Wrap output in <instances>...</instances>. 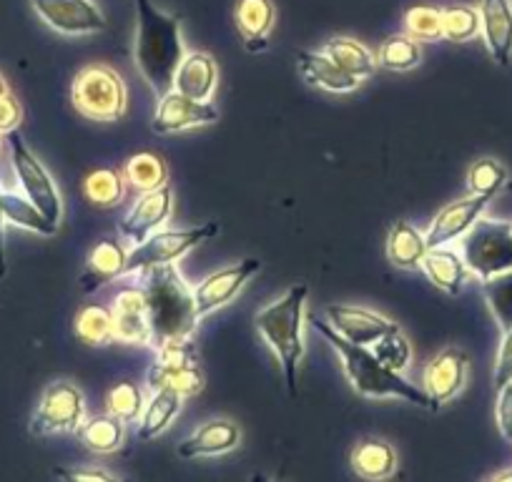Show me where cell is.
I'll return each instance as SVG.
<instances>
[{
    "instance_id": "obj_32",
    "label": "cell",
    "mask_w": 512,
    "mask_h": 482,
    "mask_svg": "<svg viewBox=\"0 0 512 482\" xmlns=\"http://www.w3.org/2000/svg\"><path fill=\"white\" fill-rule=\"evenodd\" d=\"M126 194V176L118 169H96L83 181V196L98 209L116 206Z\"/></svg>"
},
{
    "instance_id": "obj_51",
    "label": "cell",
    "mask_w": 512,
    "mask_h": 482,
    "mask_svg": "<svg viewBox=\"0 0 512 482\" xmlns=\"http://www.w3.org/2000/svg\"><path fill=\"white\" fill-rule=\"evenodd\" d=\"M510 385H512V382H510Z\"/></svg>"
},
{
    "instance_id": "obj_11",
    "label": "cell",
    "mask_w": 512,
    "mask_h": 482,
    "mask_svg": "<svg viewBox=\"0 0 512 482\" xmlns=\"http://www.w3.org/2000/svg\"><path fill=\"white\" fill-rule=\"evenodd\" d=\"M216 118H219V111L214 103H201L179 91H169L159 98L151 129L156 134H179L196 126L214 124Z\"/></svg>"
},
{
    "instance_id": "obj_7",
    "label": "cell",
    "mask_w": 512,
    "mask_h": 482,
    "mask_svg": "<svg viewBox=\"0 0 512 482\" xmlns=\"http://www.w3.org/2000/svg\"><path fill=\"white\" fill-rule=\"evenodd\" d=\"M221 231L216 221H204V224L189 226V229H171V231H156L149 239L136 244L126 257V269L123 274L146 272L151 267H161V264H174L181 257L199 247L201 241L214 239Z\"/></svg>"
},
{
    "instance_id": "obj_10",
    "label": "cell",
    "mask_w": 512,
    "mask_h": 482,
    "mask_svg": "<svg viewBox=\"0 0 512 482\" xmlns=\"http://www.w3.org/2000/svg\"><path fill=\"white\" fill-rule=\"evenodd\" d=\"M33 11L66 36H91L106 28V18L93 0H31Z\"/></svg>"
},
{
    "instance_id": "obj_22",
    "label": "cell",
    "mask_w": 512,
    "mask_h": 482,
    "mask_svg": "<svg viewBox=\"0 0 512 482\" xmlns=\"http://www.w3.org/2000/svg\"><path fill=\"white\" fill-rule=\"evenodd\" d=\"M420 269L427 274V279H430L437 289H442V292L450 294V297H457V294L465 289L467 277H470V269H467L462 254H457L455 249L450 247L427 249Z\"/></svg>"
},
{
    "instance_id": "obj_12",
    "label": "cell",
    "mask_w": 512,
    "mask_h": 482,
    "mask_svg": "<svg viewBox=\"0 0 512 482\" xmlns=\"http://www.w3.org/2000/svg\"><path fill=\"white\" fill-rule=\"evenodd\" d=\"M259 267H262V264L256 262V259H241V262L219 269V272L209 274L204 282L196 284L194 299L199 317H206V314H211L214 309L229 304L231 299L244 289V284L259 272Z\"/></svg>"
},
{
    "instance_id": "obj_21",
    "label": "cell",
    "mask_w": 512,
    "mask_h": 482,
    "mask_svg": "<svg viewBox=\"0 0 512 482\" xmlns=\"http://www.w3.org/2000/svg\"><path fill=\"white\" fill-rule=\"evenodd\" d=\"M126 257L128 252L121 241H98L86 259V269H83L81 274V292L91 294L96 292V289H101L103 284L111 282V279L121 277L123 269H126Z\"/></svg>"
},
{
    "instance_id": "obj_9",
    "label": "cell",
    "mask_w": 512,
    "mask_h": 482,
    "mask_svg": "<svg viewBox=\"0 0 512 482\" xmlns=\"http://www.w3.org/2000/svg\"><path fill=\"white\" fill-rule=\"evenodd\" d=\"M86 420V400L83 392L73 382H53L46 387L38 410L31 420V435H61V432H76Z\"/></svg>"
},
{
    "instance_id": "obj_15",
    "label": "cell",
    "mask_w": 512,
    "mask_h": 482,
    "mask_svg": "<svg viewBox=\"0 0 512 482\" xmlns=\"http://www.w3.org/2000/svg\"><path fill=\"white\" fill-rule=\"evenodd\" d=\"M171 209H174V191L169 184L154 191H144L139 201L131 206L126 219L121 221V236L136 247L151 234H156L161 224L169 221Z\"/></svg>"
},
{
    "instance_id": "obj_35",
    "label": "cell",
    "mask_w": 512,
    "mask_h": 482,
    "mask_svg": "<svg viewBox=\"0 0 512 482\" xmlns=\"http://www.w3.org/2000/svg\"><path fill=\"white\" fill-rule=\"evenodd\" d=\"M420 61V43L410 36H390L377 51V66L387 71H412Z\"/></svg>"
},
{
    "instance_id": "obj_41",
    "label": "cell",
    "mask_w": 512,
    "mask_h": 482,
    "mask_svg": "<svg viewBox=\"0 0 512 482\" xmlns=\"http://www.w3.org/2000/svg\"><path fill=\"white\" fill-rule=\"evenodd\" d=\"M405 26L410 38L420 41H437L442 38V8L412 6L405 13Z\"/></svg>"
},
{
    "instance_id": "obj_46",
    "label": "cell",
    "mask_w": 512,
    "mask_h": 482,
    "mask_svg": "<svg viewBox=\"0 0 512 482\" xmlns=\"http://www.w3.org/2000/svg\"><path fill=\"white\" fill-rule=\"evenodd\" d=\"M495 420L500 435L505 437L507 442H512V385H505L502 390H497Z\"/></svg>"
},
{
    "instance_id": "obj_6",
    "label": "cell",
    "mask_w": 512,
    "mask_h": 482,
    "mask_svg": "<svg viewBox=\"0 0 512 482\" xmlns=\"http://www.w3.org/2000/svg\"><path fill=\"white\" fill-rule=\"evenodd\" d=\"M462 259L480 282L512 269V224L497 219H477L462 236Z\"/></svg>"
},
{
    "instance_id": "obj_36",
    "label": "cell",
    "mask_w": 512,
    "mask_h": 482,
    "mask_svg": "<svg viewBox=\"0 0 512 482\" xmlns=\"http://www.w3.org/2000/svg\"><path fill=\"white\" fill-rule=\"evenodd\" d=\"M482 294L502 332L512 329V269L482 282Z\"/></svg>"
},
{
    "instance_id": "obj_26",
    "label": "cell",
    "mask_w": 512,
    "mask_h": 482,
    "mask_svg": "<svg viewBox=\"0 0 512 482\" xmlns=\"http://www.w3.org/2000/svg\"><path fill=\"white\" fill-rule=\"evenodd\" d=\"M427 254V239L410 221H397L387 236V259L397 269H417Z\"/></svg>"
},
{
    "instance_id": "obj_39",
    "label": "cell",
    "mask_w": 512,
    "mask_h": 482,
    "mask_svg": "<svg viewBox=\"0 0 512 482\" xmlns=\"http://www.w3.org/2000/svg\"><path fill=\"white\" fill-rule=\"evenodd\" d=\"M144 395L134 382H118L106 395V412L121 422H136L144 412Z\"/></svg>"
},
{
    "instance_id": "obj_30",
    "label": "cell",
    "mask_w": 512,
    "mask_h": 482,
    "mask_svg": "<svg viewBox=\"0 0 512 482\" xmlns=\"http://www.w3.org/2000/svg\"><path fill=\"white\" fill-rule=\"evenodd\" d=\"M0 209H3L6 221H11V224L21 226V229L26 231H33V234L53 236L58 231V224H53L36 204H31V201L21 194L0 191Z\"/></svg>"
},
{
    "instance_id": "obj_20",
    "label": "cell",
    "mask_w": 512,
    "mask_h": 482,
    "mask_svg": "<svg viewBox=\"0 0 512 482\" xmlns=\"http://www.w3.org/2000/svg\"><path fill=\"white\" fill-rule=\"evenodd\" d=\"M219 83V68L216 61L204 51L186 53L184 61L179 63L174 76V91L194 98V101L211 103Z\"/></svg>"
},
{
    "instance_id": "obj_42",
    "label": "cell",
    "mask_w": 512,
    "mask_h": 482,
    "mask_svg": "<svg viewBox=\"0 0 512 482\" xmlns=\"http://www.w3.org/2000/svg\"><path fill=\"white\" fill-rule=\"evenodd\" d=\"M156 354H159V359H156V362H161V365H166V367L199 365V362H196V344L191 342V339H186V342L166 344V347L156 349Z\"/></svg>"
},
{
    "instance_id": "obj_5",
    "label": "cell",
    "mask_w": 512,
    "mask_h": 482,
    "mask_svg": "<svg viewBox=\"0 0 512 482\" xmlns=\"http://www.w3.org/2000/svg\"><path fill=\"white\" fill-rule=\"evenodd\" d=\"M71 103L81 116L101 124H113L121 121L126 113V83L113 68L88 66L73 81Z\"/></svg>"
},
{
    "instance_id": "obj_3",
    "label": "cell",
    "mask_w": 512,
    "mask_h": 482,
    "mask_svg": "<svg viewBox=\"0 0 512 482\" xmlns=\"http://www.w3.org/2000/svg\"><path fill=\"white\" fill-rule=\"evenodd\" d=\"M314 329L337 349L339 362H342V370L347 375L349 385L357 395L369 397V400H384V397H397L402 402H410V405L422 407V410H432V402L427 397V392L422 387L407 382L400 372H392L390 367H384L374 352L369 347H359V344L347 342L344 337H339L327 322H319L314 317Z\"/></svg>"
},
{
    "instance_id": "obj_45",
    "label": "cell",
    "mask_w": 512,
    "mask_h": 482,
    "mask_svg": "<svg viewBox=\"0 0 512 482\" xmlns=\"http://www.w3.org/2000/svg\"><path fill=\"white\" fill-rule=\"evenodd\" d=\"M23 121V106L16 101L13 93L0 96V136H8L18 131Z\"/></svg>"
},
{
    "instance_id": "obj_28",
    "label": "cell",
    "mask_w": 512,
    "mask_h": 482,
    "mask_svg": "<svg viewBox=\"0 0 512 482\" xmlns=\"http://www.w3.org/2000/svg\"><path fill=\"white\" fill-rule=\"evenodd\" d=\"M322 53H327L342 71H347L349 76H354L357 81L372 76L374 66H377V58L372 56V51H369L364 43L354 41V38H329V41L324 43Z\"/></svg>"
},
{
    "instance_id": "obj_38",
    "label": "cell",
    "mask_w": 512,
    "mask_h": 482,
    "mask_svg": "<svg viewBox=\"0 0 512 482\" xmlns=\"http://www.w3.org/2000/svg\"><path fill=\"white\" fill-rule=\"evenodd\" d=\"M372 352L374 357L382 362L384 367H390L392 372H405L410 367V359H412V347L407 342V337L402 334L400 327H395L392 332L382 334L377 342L372 344Z\"/></svg>"
},
{
    "instance_id": "obj_14",
    "label": "cell",
    "mask_w": 512,
    "mask_h": 482,
    "mask_svg": "<svg viewBox=\"0 0 512 482\" xmlns=\"http://www.w3.org/2000/svg\"><path fill=\"white\" fill-rule=\"evenodd\" d=\"M324 317H327V324L339 337L359 344V347H369L382 334L392 332L397 327V322H392L390 317H382V314L369 312V309L362 307H349V304H329V307H324Z\"/></svg>"
},
{
    "instance_id": "obj_27",
    "label": "cell",
    "mask_w": 512,
    "mask_h": 482,
    "mask_svg": "<svg viewBox=\"0 0 512 482\" xmlns=\"http://www.w3.org/2000/svg\"><path fill=\"white\" fill-rule=\"evenodd\" d=\"M151 392L169 390L179 397H194L204 390V372L199 365L189 367H166L161 362H154L146 372Z\"/></svg>"
},
{
    "instance_id": "obj_29",
    "label": "cell",
    "mask_w": 512,
    "mask_h": 482,
    "mask_svg": "<svg viewBox=\"0 0 512 482\" xmlns=\"http://www.w3.org/2000/svg\"><path fill=\"white\" fill-rule=\"evenodd\" d=\"M181 400L184 397H179L176 392L156 390L151 395V400L144 405V412L139 417V440L149 442L154 437H159L161 432L169 430L174 417L181 412Z\"/></svg>"
},
{
    "instance_id": "obj_13",
    "label": "cell",
    "mask_w": 512,
    "mask_h": 482,
    "mask_svg": "<svg viewBox=\"0 0 512 482\" xmlns=\"http://www.w3.org/2000/svg\"><path fill=\"white\" fill-rule=\"evenodd\" d=\"M467 365L470 359L462 349L447 347L432 359L425 370V387L422 390L427 392L432 402V412L442 410L450 400H455L457 392L465 387L467 380Z\"/></svg>"
},
{
    "instance_id": "obj_16",
    "label": "cell",
    "mask_w": 512,
    "mask_h": 482,
    "mask_svg": "<svg viewBox=\"0 0 512 482\" xmlns=\"http://www.w3.org/2000/svg\"><path fill=\"white\" fill-rule=\"evenodd\" d=\"M487 204H490L487 196H472V194L467 196V199L447 204L445 209L432 219L430 229L425 231L427 249L450 247L452 241L462 239V236L475 226V221L482 219Z\"/></svg>"
},
{
    "instance_id": "obj_1",
    "label": "cell",
    "mask_w": 512,
    "mask_h": 482,
    "mask_svg": "<svg viewBox=\"0 0 512 482\" xmlns=\"http://www.w3.org/2000/svg\"><path fill=\"white\" fill-rule=\"evenodd\" d=\"M179 18L156 8L151 0H136V68L156 96L174 91V76L184 61Z\"/></svg>"
},
{
    "instance_id": "obj_24",
    "label": "cell",
    "mask_w": 512,
    "mask_h": 482,
    "mask_svg": "<svg viewBox=\"0 0 512 482\" xmlns=\"http://www.w3.org/2000/svg\"><path fill=\"white\" fill-rule=\"evenodd\" d=\"M299 71H302L304 81L312 83V86L324 88V91L332 93H349L359 86V81L354 76H349L347 71L337 66L327 53L322 51H299L297 53Z\"/></svg>"
},
{
    "instance_id": "obj_8",
    "label": "cell",
    "mask_w": 512,
    "mask_h": 482,
    "mask_svg": "<svg viewBox=\"0 0 512 482\" xmlns=\"http://www.w3.org/2000/svg\"><path fill=\"white\" fill-rule=\"evenodd\" d=\"M8 149H11V164L18 176V184H21L23 189V196H26L31 204H36L53 224H58L63 214L61 194H58L56 181L51 179L46 166H43L41 159L28 149V144L23 141V136L18 134V131L8 134Z\"/></svg>"
},
{
    "instance_id": "obj_4",
    "label": "cell",
    "mask_w": 512,
    "mask_h": 482,
    "mask_svg": "<svg viewBox=\"0 0 512 482\" xmlns=\"http://www.w3.org/2000/svg\"><path fill=\"white\" fill-rule=\"evenodd\" d=\"M309 287L307 284H294L287 289L284 297L272 302L269 307L256 312V329L264 337V342L272 347L282 362L284 382H287L289 395H297V370L304 357V304H307Z\"/></svg>"
},
{
    "instance_id": "obj_44",
    "label": "cell",
    "mask_w": 512,
    "mask_h": 482,
    "mask_svg": "<svg viewBox=\"0 0 512 482\" xmlns=\"http://www.w3.org/2000/svg\"><path fill=\"white\" fill-rule=\"evenodd\" d=\"M492 380H495V390H502V387L512 382V329H507L505 337H502Z\"/></svg>"
},
{
    "instance_id": "obj_47",
    "label": "cell",
    "mask_w": 512,
    "mask_h": 482,
    "mask_svg": "<svg viewBox=\"0 0 512 482\" xmlns=\"http://www.w3.org/2000/svg\"><path fill=\"white\" fill-rule=\"evenodd\" d=\"M3 191V189H0ZM8 262H6V216H3V209H0V279L6 277Z\"/></svg>"
},
{
    "instance_id": "obj_40",
    "label": "cell",
    "mask_w": 512,
    "mask_h": 482,
    "mask_svg": "<svg viewBox=\"0 0 512 482\" xmlns=\"http://www.w3.org/2000/svg\"><path fill=\"white\" fill-rule=\"evenodd\" d=\"M480 33V13L470 6L442 8V38L455 43L472 41Z\"/></svg>"
},
{
    "instance_id": "obj_19",
    "label": "cell",
    "mask_w": 512,
    "mask_h": 482,
    "mask_svg": "<svg viewBox=\"0 0 512 482\" xmlns=\"http://www.w3.org/2000/svg\"><path fill=\"white\" fill-rule=\"evenodd\" d=\"M241 442V430L231 420H209L196 427L189 437L179 445L176 455L181 460H199V457H216L224 452L236 450Z\"/></svg>"
},
{
    "instance_id": "obj_31",
    "label": "cell",
    "mask_w": 512,
    "mask_h": 482,
    "mask_svg": "<svg viewBox=\"0 0 512 482\" xmlns=\"http://www.w3.org/2000/svg\"><path fill=\"white\" fill-rule=\"evenodd\" d=\"M78 440L96 455H111L123 445V422L113 415H93L78 427Z\"/></svg>"
},
{
    "instance_id": "obj_43",
    "label": "cell",
    "mask_w": 512,
    "mask_h": 482,
    "mask_svg": "<svg viewBox=\"0 0 512 482\" xmlns=\"http://www.w3.org/2000/svg\"><path fill=\"white\" fill-rule=\"evenodd\" d=\"M53 475L61 482H131L101 470V467H56Z\"/></svg>"
},
{
    "instance_id": "obj_37",
    "label": "cell",
    "mask_w": 512,
    "mask_h": 482,
    "mask_svg": "<svg viewBox=\"0 0 512 482\" xmlns=\"http://www.w3.org/2000/svg\"><path fill=\"white\" fill-rule=\"evenodd\" d=\"M507 184V169L495 159H477L467 171V186H470L472 196H492L502 191Z\"/></svg>"
},
{
    "instance_id": "obj_23",
    "label": "cell",
    "mask_w": 512,
    "mask_h": 482,
    "mask_svg": "<svg viewBox=\"0 0 512 482\" xmlns=\"http://www.w3.org/2000/svg\"><path fill=\"white\" fill-rule=\"evenodd\" d=\"M272 0H239L236 3V28H239L244 46L249 53H262L267 48V38L274 28Z\"/></svg>"
},
{
    "instance_id": "obj_33",
    "label": "cell",
    "mask_w": 512,
    "mask_h": 482,
    "mask_svg": "<svg viewBox=\"0 0 512 482\" xmlns=\"http://www.w3.org/2000/svg\"><path fill=\"white\" fill-rule=\"evenodd\" d=\"M123 176L136 191H154L166 186V179H169V169H166L164 159L156 154H136L126 161V169H123Z\"/></svg>"
},
{
    "instance_id": "obj_50",
    "label": "cell",
    "mask_w": 512,
    "mask_h": 482,
    "mask_svg": "<svg viewBox=\"0 0 512 482\" xmlns=\"http://www.w3.org/2000/svg\"><path fill=\"white\" fill-rule=\"evenodd\" d=\"M6 93H11V91H8V83H6V78L0 76V96H6Z\"/></svg>"
},
{
    "instance_id": "obj_2",
    "label": "cell",
    "mask_w": 512,
    "mask_h": 482,
    "mask_svg": "<svg viewBox=\"0 0 512 482\" xmlns=\"http://www.w3.org/2000/svg\"><path fill=\"white\" fill-rule=\"evenodd\" d=\"M144 292L149 304L151 347L186 342L199 327L194 289L184 282L176 264H161L144 272Z\"/></svg>"
},
{
    "instance_id": "obj_18",
    "label": "cell",
    "mask_w": 512,
    "mask_h": 482,
    "mask_svg": "<svg viewBox=\"0 0 512 482\" xmlns=\"http://www.w3.org/2000/svg\"><path fill=\"white\" fill-rule=\"evenodd\" d=\"M480 33L497 66H510L512 61V6L510 0H482Z\"/></svg>"
},
{
    "instance_id": "obj_25",
    "label": "cell",
    "mask_w": 512,
    "mask_h": 482,
    "mask_svg": "<svg viewBox=\"0 0 512 482\" xmlns=\"http://www.w3.org/2000/svg\"><path fill=\"white\" fill-rule=\"evenodd\" d=\"M349 465L364 480H387L397 470V452L390 442L367 437V440L357 442V447L349 455Z\"/></svg>"
},
{
    "instance_id": "obj_34",
    "label": "cell",
    "mask_w": 512,
    "mask_h": 482,
    "mask_svg": "<svg viewBox=\"0 0 512 482\" xmlns=\"http://www.w3.org/2000/svg\"><path fill=\"white\" fill-rule=\"evenodd\" d=\"M76 337L91 347L113 342V312L101 304H86L76 314Z\"/></svg>"
},
{
    "instance_id": "obj_49",
    "label": "cell",
    "mask_w": 512,
    "mask_h": 482,
    "mask_svg": "<svg viewBox=\"0 0 512 482\" xmlns=\"http://www.w3.org/2000/svg\"><path fill=\"white\" fill-rule=\"evenodd\" d=\"M249 482H279V480H272V477L262 475V472H256V475L249 477Z\"/></svg>"
},
{
    "instance_id": "obj_48",
    "label": "cell",
    "mask_w": 512,
    "mask_h": 482,
    "mask_svg": "<svg viewBox=\"0 0 512 482\" xmlns=\"http://www.w3.org/2000/svg\"><path fill=\"white\" fill-rule=\"evenodd\" d=\"M487 482H512V467H510V470H505V472H497V475L490 477Z\"/></svg>"
},
{
    "instance_id": "obj_17",
    "label": "cell",
    "mask_w": 512,
    "mask_h": 482,
    "mask_svg": "<svg viewBox=\"0 0 512 482\" xmlns=\"http://www.w3.org/2000/svg\"><path fill=\"white\" fill-rule=\"evenodd\" d=\"M113 339L123 344H151L149 304L144 287H126L113 302Z\"/></svg>"
}]
</instances>
